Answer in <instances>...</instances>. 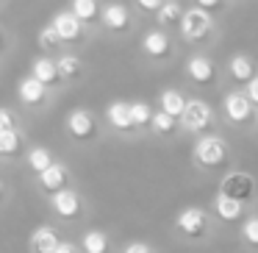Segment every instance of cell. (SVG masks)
<instances>
[{
	"label": "cell",
	"instance_id": "cell-20",
	"mask_svg": "<svg viewBox=\"0 0 258 253\" xmlns=\"http://www.w3.org/2000/svg\"><path fill=\"white\" fill-rule=\"evenodd\" d=\"M230 75H233L236 81H252L255 78L252 62L247 56H233V62H230Z\"/></svg>",
	"mask_w": 258,
	"mask_h": 253
},
{
	"label": "cell",
	"instance_id": "cell-5",
	"mask_svg": "<svg viewBox=\"0 0 258 253\" xmlns=\"http://www.w3.org/2000/svg\"><path fill=\"white\" fill-rule=\"evenodd\" d=\"M206 223H208L206 212L197 209V206H189V209H183V212L178 214V228H180V234H186L189 239L200 236L203 231H206Z\"/></svg>",
	"mask_w": 258,
	"mask_h": 253
},
{
	"label": "cell",
	"instance_id": "cell-26",
	"mask_svg": "<svg viewBox=\"0 0 258 253\" xmlns=\"http://www.w3.org/2000/svg\"><path fill=\"white\" fill-rule=\"evenodd\" d=\"M73 12L86 23V20H92L97 14V0H73Z\"/></svg>",
	"mask_w": 258,
	"mask_h": 253
},
{
	"label": "cell",
	"instance_id": "cell-25",
	"mask_svg": "<svg viewBox=\"0 0 258 253\" xmlns=\"http://www.w3.org/2000/svg\"><path fill=\"white\" fill-rule=\"evenodd\" d=\"M186 12H180L178 3H164L161 9H158V23L161 25H169V23H178V20H183Z\"/></svg>",
	"mask_w": 258,
	"mask_h": 253
},
{
	"label": "cell",
	"instance_id": "cell-24",
	"mask_svg": "<svg viewBox=\"0 0 258 253\" xmlns=\"http://www.w3.org/2000/svg\"><path fill=\"white\" fill-rule=\"evenodd\" d=\"M175 123H178V117H172L169 112H164V109H161V112L153 114V123H150V125L158 131V134H172Z\"/></svg>",
	"mask_w": 258,
	"mask_h": 253
},
{
	"label": "cell",
	"instance_id": "cell-16",
	"mask_svg": "<svg viewBox=\"0 0 258 253\" xmlns=\"http://www.w3.org/2000/svg\"><path fill=\"white\" fill-rule=\"evenodd\" d=\"M142 47H145L147 56H167L169 39L161 34V31H150V34L145 36V42H142Z\"/></svg>",
	"mask_w": 258,
	"mask_h": 253
},
{
	"label": "cell",
	"instance_id": "cell-21",
	"mask_svg": "<svg viewBox=\"0 0 258 253\" xmlns=\"http://www.w3.org/2000/svg\"><path fill=\"white\" fill-rule=\"evenodd\" d=\"M84 250L86 253H108V239L103 231H86L84 234Z\"/></svg>",
	"mask_w": 258,
	"mask_h": 253
},
{
	"label": "cell",
	"instance_id": "cell-31",
	"mask_svg": "<svg viewBox=\"0 0 258 253\" xmlns=\"http://www.w3.org/2000/svg\"><path fill=\"white\" fill-rule=\"evenodd\" d=\"M125 253H153V247L147 245V242H131V245L125 247Z\"/></svg>",
	"mask_w": 258,
	"mask_h": 253
},
{
	"label": "cell",
	"instance_id": "cell-13",
	"mask_svg": "<svg viewBox=\"0 0 258 253\" xmlns=\"http://www.w3.org/2000/svg\"><path fill=\"white\" fill-rule=\"evenodd\" d=\"M64 181H67V170H64L61 164H56V162H53L45 173H39V184H42V189H45V192L64 189Z\"/></svg>",
	"mask_w": 258,
	"mask_h": 253
},
{
	"label": "cell",
	"instance_id": "cell-10",
	"mask_svg": "<svg viewBox=\"0 0 258 253\" xmlns=\"http://www.w3.org/2000/svg\"><path fill=\"white\" fill-rule=\"evenodd\" d=\"M58 245H61L58 234L53 228H47V225H42V228H36L31 234V250L34 253H56Z\"/></svg>",
	"mask_w": 258,
	"mask_h": 253
},
{
	"label": "cell",
	"instance_id": "cell-17",
	"mask_svg": "<svg viewBox=\"0 0 258 253\" xmlns=\"http://www.w3.org/2000/svg\"><path fill=\"white\" fill-rule=\"evenodd\" d=\"M186 103H189V100H183V95L175 92V89H164L161 92V109H164V112H169L172 117H180V114L186 112Z\"/></svg>",
	"mask_w": 258,
	"mask_h": 253
},
{
	"label": "cell",
	"instance_id": "cell-34",
	"mask_svg": "<svg viewBox=\"0 0 258 253\" xmlns=\"http://www.w3.org/2000/svg\"><path fill=\"white\" fill-rule=\"evenodd\" d=\"M0 128H12V112H9V109L0 112Z\"/></svg>",
	"mask_w": 258,
	"mask_h": 253
},
{
	"label": "cell",
	"instance_id": "cell-29",
	"mask_svg": "<svg viewBox=\"0 0 258 253\" xmlns=\"http://www.w3.org/2000/svg\"><path fill=\"white\" fill-rule=\"evenodd\" d=\"M58 42H64L61 39V34L56 31V25H45V31H39V45L42 47H53V45H58Z\"/></svg>",
	"mask_w": 258,
	"mask_h": 253
},
{
	"label": "cell",
	"instance_id": "cell-23",
	"mask_svg": "<svg viewBox=\"0 0 258 253\" xmlns=\"http://www.w3.org/2000/svg\"><path fill=\"white\" fill-rule=\"evenodd\" d=\"M20 147V134L14 128H0V153L3 156H12V153H17Z\"/></svg>",
	"mask_w": 258,
	"mask_h": 253
},
{
	"label": "cell",
	"instance_id": "cell-22",
	"mask_svg": "<svg viewBox=\"0 0 258 253\" xmlns=\"http://www.w3.org/2000/svg\"><path fill=\"white\" fill-rule=\"evenodd\" d=\"M50 164H53V156H50L47 147H34V150L28 153V167L34 170V173H45Z\"/></svg>",
	"mask_w": 258,
	"mask_h": 253
},
{
	"label": "cell",
	"instance_id": "cell-28",
	"mask_svg": "<svg viewBox=\"0 0 258 253\" xmlns=\"http://www.w3.org/2000/svg\"><path fill=\"white\" fill-rule=\"evenodd\" d=\"M58 73H61V78H75V75L81 73V62L75 56L58 59Z\"/></svg>",
	"mask_w": 258,
	"mask_h": 253
},
{
	"label": "cell",
	"instance_id": "cell-14",
	"mask_svg": "<svg viewBox=\"0 0 258 253\" xmlns=\"http://www.w3.org/2000/svg\"><path fill=\"white\" fill-rule=\"evenodd\" d=\"M186 70H189V78L197 81V84H208V81L214 78V64L203 56H191L189 64H186Z\"/></svg>",
	"mask_w": 258,
	"mask_h": 253
},
{
	"label": "cell",
	"instance_id": "cell-3",
	"mask_svg": "<svg viewBox=\"0 0 258 253\" xmlns=\"http://www.w3.org/2000/svg\"><path fill=\"white\" fill-rule=\"evenodd\" d=\"M208 28H211V17L206 14L203 6L186 12L183 20H180V31H183L186 39H203V36L208 34Z\"/></svg>",
	"mask_w": 258,
	"mask_h": 253
},
{
	"label": "cell",
	"instance_id": "cell-32",
	"mask_svg": "<svg viewBox=\"0 0 258 253\" xmlns=\"http://www.w3.org/2000/svg\"><path fill=\"white\" fill-rule=\"evenodd\" d=\"M247 97H250L252 103H258V75L252 81H247Z\"/></svg>",
	"mask_w": 258,
	"mask_h": 253
},
{
	"label": "cell",
	"instance_id": "cell-30",
	"mask_svg": "<svg viewBox=\"0 0 258 253\" xmlns=\"http://www.w3.org/2000/svg\"><path fill=\"white\" fill-rule=\"evenodd\" d=\"M241 236H244V242H250V245H255V247H258V217L244 220V228H241Z\"/></svg>",
	"mask_w": 258,
	"mask_h": 253
},
{
	"label": "cell",
	"instance_id": "cell-36",
	"mask_svg": "<svg viewBox=\"0 0 258 253\" xmlns=\"http://www.w3.org/2000/svg\"><path fill=\"white\" fill-rule=\"evenodd\" d=\"M197 3H200L203 9H217L219 6V0H197Z\"/></svg>",
	"mask_w": 258,
	"mask_h": 253
},
{
	"label": "cell",
	"instance_id": "cell-35",
	"mask_svg": "<svg viewBox=\"0 0 258 253\" xmlns=\"http://www.w3.org/2000/svg\"><path fill=\"white\" fill-rule=\"evenodd\" d=\"M56 253H75V247L70 245V242H61V245L56 247Z\"/></svg>",
	"mask_w": 258,
	"mask_h": 253
},
{
	"label": "cell",
	"instance_id": "cell-15",
	"mask_svg": "<svg viewBox=\"0 0 258 253\" xmlns=\"http://www.w3.org/2000/svg\"><path fill=\"white\" fill-rule=\"evenodd\" d=\"M214 206H217V214L222 220H239L241 217V200H236V197H230V195H222V192H219Z\"/></svg>",
	"mask_w": 258,
	"mask_h": 253
},
{
	"label": "cell",
	"instance_id": "cell-19",
	"mask_svg": "<svg viewBox=\"0 0 258 253\" xmlns=\"http://www.w3.org/2000/svg\"><path fill=\"white\" fill-rule=\"evenodd\" d=\"M34 75L42 81V84H53L56 78H61V73H58V62H50V59H36V62H34Z\"/></svg>",
	"mask_w": 258,
	"mask_h": 253
},
{
	"label": "cell",
	"instance_id": "cell-1",
	"mask_svg": "<svg viewBox=\"0 0 258 253\" xmlns=\"http://www.w3.org/2000/svg\"><path fill=\"white\" fill-rule=\"evenodd\" d=\"M195 159L203 167H219L228 159V145L219 136H203L195 145Z\"/></svg>",
	"mask_w": 258,
	"mask_h": 253
},
{
	"label": "cell",
	"instance_id": "cell-9",
	"mask_svg": "<svg viewBox=\"0 0 258 253\" xmlns=\"http://www.w3.org/2000/svg\"><path fill=\"white\" fill-rule=\"evenodd\" d=\"M67 131L75 136V139H86V136L95 134V120H92L89 112H84V109H75V112L67 117Z\"/></svg>",
	"mask_w": 258,
	"mask_h": 253
},
{
	"label": "cell",
	"instance_id": "cell-12",
	"mask_svg": "<svg viewBox=\"0 0 258 253\" xmlns=\"http://www.w3.org/2000/svg\"><path fill=\"white\" fill-rule=\"evenodd\" d=\"M45 86L36 75H31V78H23L20 81V100L23 103H31V106H36V103L45 100Z\"/></svg>",
	"mask_w": 258,
	"mask_h": 253
},
{
	"label": "cell",
	"instance_id": "cell-7",
	"mask_svg": "<svg viewBox=\"0 0 258 253\" xmlns=\"http://www.w3.org/2000/svg\"><path fill=\"white\" fill-rule=\"evenodd\" d=\"M84 20L78 17L75 12H61V14H56L53 17V25H56V31L61 34V39L64 42H75L81 36V31H84Z\"/></svg>",
	"mask_w": 258,
	"mask_h": 253
},
{
	"label": "cell",
	"instance_id": "cell-18",
	"mask_svg": "<svg viewBox=\"0 0 258 253\" xmlns=\"http://www.w3.org/2000/svg\"><path fill=\"white\" fill-rule=\"evenodd\" d=\"M103 23L114 31H122L125 25H128V9L119 6V3H111V6L103 12Z\"/></svg>",
	"mask_w": 258,
	"mask_h": 253
},
{
	"label": "cell",
	"instance_id": "cell-11",
	"mask_svg": "<svg viewBox=\"0 0 258 253\" xmlns=\"http://www.w3.org/2000/svg\"><path fill=\"white\" fill-rule=\"evenodd\" d=\"M108 123L114 125V128H119V131H128V128H134V112H131V103H122V100H117V103H111L108 106Z\"/></svg>",
	"mask_w": 258,
	"mask_h": 253
},
{
	"label": "cell",
	"instance_id": "cell-2",
	"mask_svg": "<svg viewBox=\"0 0 258 253\" xmlns=\"http://www.w3.org/2000/svg\"><path fill=\"white\" fill-rule=\"evenodd\" d=\"M219 192L244 203V200H250L252 192H255V181H252V175H247V173H228L222 178V184H219Z\"/></svg>",
	"mask_w": 258,
	"mask_h": 253
},
{
	"label": "cell",
	"instance_id": "cell-4",
	"mask_svg": "<svg viewBox=\"0 0 258 253\" xmlns=\"http://www.w3.org/2000/svg\"><path fill=\"white\" fill-rule=\"evenodd\" d=\"M180 123H183V128H189V131L208 128V123H211V109H208V103L189 100L186 103V112L180 114Z\"/></svg>",
	"mask_w": 258,
	"mask_h": 253
},
{
	"label": "cell",
	"instance_id": "cell-33",
	"mask_svg": "<svg viewBox=\"0 0 258 253\" xmlns=\"http://www.w3.org/2000/svg\"><path fill=\"white\" fill-rule=\"evenodd\" d=\"M142 9H147V12H158V9L164 6V0H136Z\"/></svg>",
	"mask_w": 258,
	"mask_h": 253
},
{
	"label": "cell",
	"instance_id": "cell-8",
	"mask_svg": "<svg viewBox=\"0 0 258 253\" xmlns=\"http://www.w3.org/2000/svg\"><path fill=\"white\" fill-rule=\"evenodd\" d=\"M250 97L247 95H239V92H230L228 97H225V114H228V120H233V123H247L250 120Z\"/></svg>",
	"mask_w": 258,
	"mask_h": 253
},
{
	"label": "cell",
	"instance_id": "cell-27",
	"mask_svg": "<svg viewBox=\"0 0 258 253\" xmlns=\"http://www.w3.org/2000/svg\"><path fill=\"white\" fill-rule=\"evenodd\" d=\"M131 112H134V123H136V125L153 123V114H156L150 106H147V103H142V100H139V103H131Z\"/></svg>",
	"mask_w": 258,
	"mask_h": 253
},
{
	"label": "cell",
	"instance_id": "cell-6",
	"mask_svg": "<svg viewBox=\"0 0 258 253\" xmlns=\"http://www.w3.org/2000/svg\"><path fill=\"white\" fill-rule=\"evenodd\" d=\"M50 203H53V212H56L58 217H64V220L78 217V214H81V197H78V192L67 189V186H64V189H58V192H53Z\"/></svg>",
	"mask_w": 258,
	"mask_h": 253
}]
</instances>
